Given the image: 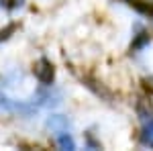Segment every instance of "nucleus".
Returning a JSON list of instances; mask_svg holds the SVG:
<instances>
[{"label": "nucleus", "instance_id": "obj_1", "mask_svg": "<svg viewBox=\"0 0 153 151\" xmlns=\"http://www.w3.org/2000/svg\"><path fill=\"white\" fill-rule=\"evenodd\" d=\"M0 110L4 112H12V115H21V116H33L39 110L33 102H27V100H14L8 98L4 94H0Z\"/></svg>", "mask_w": 153, "mask_h": 151}, {"label": "nucleus", "instance_id": "obj_2", "mask_svg": "<svg viewBox=\"0 0 153 151\" xmlns=\"http://www.w3.org/2000/svg\"><path fill=\"white\" fill-rule=\"evenodd\" d=\"M33 74L41 86H53L55 84V65L47 57H39L33 63Z\"/></svg>", "mask_w": 153, "mask_h": 151}, {"label": "nucleus", "instance_id": "obj_3", "mask_svg": "<svg viewBox=\"0 0 153 151\" xmlns=\"http://www.w3.org/2000/svg\"><path fill=\"white\" fill-rule=\"evenodd\" d=\"M31 102H33L37 108H41V106L53 108V106H57L59 102H61V94H59V90H55L53 86H43V88H39V90L33 94Z\"/></svg>", "mask_w": 153, "mask_h": 151}, {"label": "nucleus", "instance_id": "obj_4", "mask_svg": "<svg viewBox=\"0 0 153 151\" xmlns=\"http://www.w3.org/2000/svg\"><path fill=\"white\" fill-rule=\"evenodd\" d=\"M80 82H82V86H86L90 92L94 94L96 98L106 100V102H112V92H110L96 76H92V74H82V76H80Z\"/></svg>", "mask_w": 153, "mask_h": 151}, {"label": "nucleus", "instance_id": "obj_5", "mask_svg": "<svg viewBox=\"0 0 153 151\" xmlns=\"http://www.w3.org/2000/svg\"><path fill=\"white\" fill-rule=\"evenodd\" d=\"M149 43H151V33L141 23H137L133 27V39H131V45H129V53L131 55H137V53H141L143 49H147Z\"/></svg>", "mask_w": 153, "mask_h": 151}, {"label": "nucleus", "instance_id": "obj_6", "mask_svg": "<svg viewBox=\"0 0 153 151\" xmlns=\"http://www.w3.org/2000/svg\"><path fill=\"white\" fill-rule=\"evenodd\" d=\"M135 112L141 118V123L153 118V102H151V96H149V94L139 96V98L135 100Z\"/></svg>", "mask_w": 153, "mask_h": 151}, {"label": "nucleus", "instance_id": "obj_7", "mask_svg": "<svg viewBox=\"0 0 153 151\" xmlns=\"http://www.w3.org/2000/svg\"><path fill=\"white\" fill-rule=\"evenodd\" d=\"M45 127L51 129V133L55 135V133H61V131H70L71 121L65 115H51V116H47V121H45Z\"/></svg>", "mask_w": 153, "mask_h": 151}, {"label": "nucleus", "instance_id": "obj_8", "mask_svg": "<svg viewBox=\"0 0 153 151\" xmlns=\"http://www.w3.org/2000/svg\"><path fill=\"white\" fill-rule=\"evenodd\" d=\"M139 145L153 149V118L143 123L141 131H139Z\"/></svg>", "mask_w": 153, "mask_h": 151}, {"label": "nucleus", "instance_id": "obj_9", "mask_svg": "<svg viewBox=\"0 0 153 151\" xmlns=\"http://www.w3.org/2000/svg\"><path fill=\"white\" fill-rule=\"evenodd\" d=\"M55 143H57L59 149H76V141H74V137H71L70 131H61V133H55Z\"/></svg>", "mask_w": 153, "mask_h": 151}, {"label": "nucleus", "instance_id": "obj_10", "mask_svg": "<svg viewBox=\"0 0 153 151\" xmlns=\"http://www.w3.org/2000/svg\"><path fill=\"white\" fill-rule=\"evenodd\" d=\"M16 29H19V23H16V21H12V23H8L6 27H2V29H0V43L8 41V39L16 33Z\"/></svg>", "mask_w": 153, "mask_h": 151}, {"label": "nucleus", "instance_id": "obj_11", "mask_svg": "<svg viewBox=\"0 0 153 151\" xmlns=\"http://www.w3.org/2000/svg\"><path fill=\"white\" fill-rule=\"evenodd\" d=\"M84 143H86V147H88V149H100V147H102V145H100V141L94 139L92 131H86V133H84Z\"/></svg>", "mask_w": 153, "mask_h": 151}, {"label": "nucleus", "instance_id": "obj_12", "mask_svg": "<svg viewBox=\"0 0 153 151\" xmlns=\"http://www.w3.org/2000/svg\"><path fill=\"white\" fill-rule=\"evenodd\" d=\"M25 0H0V8H4V10H16V8H21L23 6Z\"/></svg>", "mask_w": 153, "mask_h": 151}, {"label": "nucleus", "instance_id": "obj_13", "mask_svg": "<svg viewBox=\"0 0 153 151\" xmlns=\"http://www.w3.org/2000/svg\"><path fill=\"white\" fill-rule=\"evenodd\" d=\"M141 86H143V90H145V94L153 96V76H145L141 80Z\"/></svg>", "mask_w": 153, "mask_h": 151}]
</instances>
